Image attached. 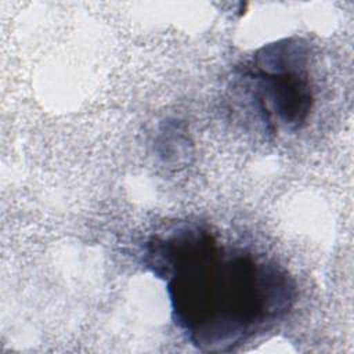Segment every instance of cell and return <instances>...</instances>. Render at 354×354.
Listing matches in <instances>:
<instances>
[{
    "label": "cell",
    "instance_id": "obj_1",
    "mask_svg": "<svg viewBox=\"0 0 354 354\" xmlns=\"http://www.w3.org/2000/svg\"><path fill=\"white\" fill-rule=\"evenodd\" d=\"M144 264L166 281L176 325L203 351L232 348L295 303V282L283 268L220 248L199 225L152 236Z\"/></svg>",
    "mask_w": 354,
    "mask_h": 354
},
{
    "label": "cell",
    "instance_id": "obj_2",
    "mask_svg": "<svg viewBox=\"0 0 354 354\" xmlns=\"http://www.w3.org/2000/svg\"><path fill=\"white\" fill-rule=\"evenodd\" d=\"M310 50L299 37L263 46L243 71L254 108L270 133L300 129L313 108L307 75Z\"/></svg>",
    "mask_w": 354,
    "mask_h": 354
}]
</instances>
